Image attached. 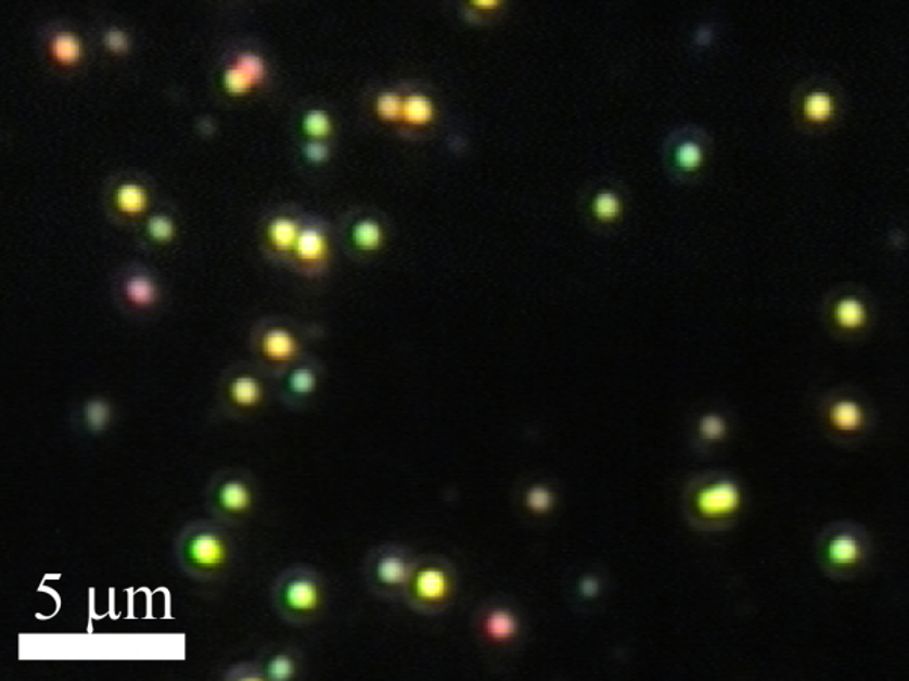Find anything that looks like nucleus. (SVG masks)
Listing matches in <instances>:
<instances>
[{"mask_svg":"<svg viewBox=\"0 0 909 681\" xmlns=\"http://www.w3.org/2000/svg\"><path fill=\"white\" fill-rule=\"evenodd\" d=\"M304 153L311 164L327 163L330 158V147L320 140H311L305 144Z\"/></svg>","mask_w":909,"mask_h":681,"instance_id":"obj_37","label":"nucleus"},{"mask_svg":"<svg viewBox=\"0 0 909 681\" xmlns=\"http://www.w3.org/2000/svg\"><path fill=\"white\" fill-rule=\"evenodd\" d=\"M106 48L113 53H125L129 48V40L124 30L110 28L103 36Z\"/></svg>","mask_w":909,"mask_h":681,"instance_id":"obj_36","label":"nucleus"},{"mask_svg":"<svg viewBox=\"0 0 909 681\" xmlns=\"http://www.w3.org/2000/svg\"><path fill=\"white\" fill-rule=\"evenodd\" d=\"M302 128H304V132L307 133L311 140L323 141L324 138L331 136L332 120L331 117L328 116L327 111L311 110L305 114L304 120H302Z\"/></svg>","mask_w":909,"mask_h":681,"instance_id":"obj_31","label":"nucleus"},{"mask_svg":"<svg viewBox=\"0 0 909 681\" xmlns=\"http://www.w3.org/2000/svg\"><path fill=\"white\" fill-rule=\"evenodd\" d=\"M330 239L319 224H302L292 259L305 269H319L330 258Z\"/></svg>","mask_w":909,"mask_h":681,"instance_id":"obj_24","label":"nucleus"},{"mask_svg":"<svg viewBox=\"0 0 909 681\" xmlns=\"http://www.w3.org/2000/svg\"><path fill=\"white\" fill-rule=\"evenodd\" d=\"M588 217L601 228H616L624 223L629 210V197L616 185H603L588 201Z\"/></svg>","mask_w":909,"mask_h":681,"instance_id":"obj_20","label":"nucleus"},{"mask_svg":"<svg viewBox=\"0 0 909 681\" xmlns=\"http://www.w3.org/2000/svg\"><path fill=\"white\" fill-rule=\"evenodd\" d=\"M502 3L498 2V0H473L470 2V7L476 8V10H485V11H492L496 8H499Z\"/></svg>","mask_w":909,"mask_h":681,"instance_id":"obj_38","label":"nucleus"},{"mask_svg":"<svg viewBox=\"0 0 909 681\" xmlns=\"http://www.w3.org/2000/svg\"><path fill=\"white\" fill-rule=\"evenodd\" d=\"M350 240L361 252H376L384 244V229L376 220L364 218L354 224Z\"/></svg>","mask_w":909,"mask_h":681,"instance_id":"obj_29","label":"nucleus"},{"mask_svg":"<svg viewBox=\"0 0 909 681\" xmlns=\"http://www.w3.org/2000/svg\"><path fill=\"white\" fill-rule=\"evenodd\" d=\"M793 124L805 136H827L843 124L847 95L829 75H811L793 88L790 99Z\"/></svg>","mask_w":909,"mask_h":681,"instance_id":"obj_6","label":"nucleus"},{"mask_svg":"<svg viewBox=\"0 0 909 681\" xmlns=\"http://www.w3.org/2000/svg\"><path fill=\"white\" fill-rule=\"evenodd\" d=\"M606 587L609 580L601 568H587L576 573L568 588L572 606L584 612L598 607L606 594Z\"/></svg>","mask_w":909,"mask_h":681,"instance_id":"obj_22","label":"nucleus"},{"mask_svg":"<svg viewBox=\"0 0 909 681\" xmlns=\"http://www.w3.org/2000/svg\"><path fill=\"white\" fill-rule=\"evenodd\" d=\"M234 66L239 67L257 87L265 82L267 75L266 61L257 52H242L236 55Z\"/></svg>","mask_w":909,"mask_h":681,"instance_id":"obj_30","label":"nucleus"},{"mask_svg":"<svg viewBox=\"0 0 909 681\" xmlns=\"http://www.w3.org/2000/svg\"><path fill=\"white\" fill-rule=\"evenodd\" d=\"M51 53L56 63L63 64V66H75L82 59L81 40L71 30H61L52 38Z\"/></svg>","mask_w":909,"mask_h":681,"instance_id":"obj_28","label":"nucleus"},{"mask_svg":"<svg viewBox=\"0 0 909 681\" xmlns=\"http://www.w3.org/2000/svg\"><path fill=\"white\" fill-rule=\"evenodd\" d=\"M880 306L872 291L857 282L836 283L820 301V320L836 343L858 346L872 336Z\"/></svg>","mask_w":909,"mask_h":681,"instance_id":"obj_4","label":"nucleus"},{"mask_svg":"<svg viewBox=\"0 0 909 681\" xmlns=\"http://www.w3.org/2000/svg\"><path fill=\"white\" fill-rule=\"evenodd\" d=\"M221 679L227 681H266L258 660L239 661L225 669Z\"/></svg>","mask_w":909,"mask_h":681,"instance_id":"obj_33","label":"nucleus"},{"mask_svg":"<svg viewBox=\"0 0 909 681\" xmlns=\"http://www.w3.org/2000/svg\"><path fill=\"white\" fill-rule=\"evenodd\" d=\"M266 681L300 680L307 668V659L299 646L272 644L257 657Z\"/></svg>","mask_w":909,"mask_h":681,"instance_id":"obj_19","label":"nucleus"},{"mask_svg":"<svg viewBox=\"0 0 909 681\" xmlns=\"http://www.w3.org/2000/svg\"><path fill=\"white\" fill-rule=\"evenodd\" d=\"M714 40H716V30H714L713 23H702L694 29L691 44L694 49H706L712 48Z\"/></svg>","mask_w":909,"mask_h":681,"instance_id":"obj_35","label":"nucleus"},{"mask_svg":"<svg viewBox=\"0 0 909 681\" xmlns=\"http://www.w3.org/2000/svg\"><path fill=\"white\" fill-rule=\"evenodd\" d=\"M258 501V481L249 470L228 466L214 473L206 484V511L229 527L249 522L257 512Z\"/></svg>","mask_w":909,"mask_h":681,"instance_id":"obj_12","label":"nucleus"},{"mask_svg":"<svg viewBox=\"0 0 909 681\" xmlns=\"http://www.w3.org/2000/svg\"><path fill=\"white\" fill-rule=\"evenodd\" d=\"M418 554L399 542H382L367 551L362 579L367 591L382 602H404Z\"/></svg>","mask_w":909,"mask_h":681,"instance_id":"obj_13","label":"nucleus"},{"mask_svg":"<svg viewBox=\"0 0 909 681\" xmlns=\"http://www.w3.org/2000/svg\"><path fill=\"white\" fill-rule=\"evenodd\" d=\"M120 296L126 308L133 312H152L162 300V286L146 267H128L120 279Z\"/></svg>","mask_w":909,"mask_h":681,"instance_id":"obj_18","label":"nucleus"},{"mask_svg":"<svg viewBox=\"0 0 909 681\" xmlns=\"http://www.w3.org/2000/svg\"><path fill=\"white\" fill-rule=\"evenodd\" d=\"M144 233H146L149 243L154 244V246H170L177 240V220L167 210H156L146 218Z\"/></svg>","mask_w":909,"mask_h":681,"instance_id":"obj_26","label":"nucleus"},{"mask_svg":"<svg viewBox=\"0 0 909 681\" xmlns=\"http://www.w3.org/2000/svg\"><path fill=\"white\" fill-rule=\"evenodd\" d=\"M460 573L445 554H420L412 569L404 603L420 616H440L457 602Z\"/></svg>","mask_w":909,"mask_h":681,"instance_id":"obj_8","label":"nucleus"},{"mask_svg":"<svg viewBox=\"0 0 909 681\" xmlns=\"http://www.w3.org/2000/svg\"><path fill=\"white\" fill-rule=\"evenodd\" d=\"M323 381V367L305 356L273 381L274 396L284 407L300 409L315 399Z\"/></svg>","mask_w":909,"mask_h":681,"instance_id":"obj_15","label":"nucleus"},{"mask_svg":"<svg viewBox=\"0 0 909 681\" xmlns=\"http://www.w3.org/2000/svg\"><path fill=\"white\" fill-rule=\"evenodd\" d=\"M175 561L190 579L213 583L227 579L235 565L236 544L227 524L196 519L185 524L175 539Z\"/></svg>","mask_w":909,"mask_h":681,"instance_id":"obj_2","label":"nucleus"},{"mask_svg":"<svg viewBox=\"0 0 909 681\" xmlns=\"http://www.w3.org/2000/svg\"><path fill=\"white\" fill-rule=\"evenodd\" d=\"M251 351L252 361L273 381L305 358L304 343L297 332L278 323L263 324L255 329Z\"/></svg>","mask_w":909,"mask_h":681,"instance_id":"obj_14","label":"nucleus"},{"mask_svg":"<svg viewBox=\"0 0 909 681\" xmlns=\"http://www.w3.org/2000/svg\"><path fill=\"white\" fill-rule=\"evenodd\" d=\"M434 101L423 93H411L404 98L402 121L411 126H426L435 118Z\"/></svg>","mask_w":909,"mask_h":681,"instance_id":"obj_27","label":"nucleus"},{"mask_svg":"<svg viewBox=\"0 0 909 681\" xmlns=\"http://www.w3.org/2000/svg\"><path fill=\"white\" fill-rule=\"evenodd\" d=\"M116 419L117 408L114 401L102 394H94L76 403L72 412V426L78 435L102 438L114 427Z\"/></svg>","mask_w":909,"mask_h":681,"instance_id":"obj_17","label":"nucleus"},{"mask_svg":"<svg viewBox=\"0 0 909 681\" xmlns=\"http://www.w3.org/2000/svg\"><path fill=\"white\" fill-rule=\"evenodd\" d=\"M821 434L840 449L854 450L872 438L878 411L869 394L854 385L827 389L817 400Z\"/></svg>","mask_w":909,"mask_h":681,"instance_id":"obj_3","label":"nucleus"},{"mask_svg":"<svg viewBox=\"0 0 909 681\" xmlns=\"http://www.w3.org/2000/svg\"><path fill=\"white\" fill-rule=\"evenodd\" d=\"M151 208V191L143 182L121 181L111 191V209L120 220L137 221Z\"/></svg>","mask_w":909,"mask_h":681,"instance_id":"obj_21","label":"nucleus"},{"mask_svg":"<svg viewBox=\"0 0 909 681\" xmlns=\"http://www.w3.org/2000/svg\"><path fill=\"white\" fill-rule=\"evenodd\" d=\"M223 86L227 88L228 93L234 95H242L249 93L252 88H254V82L239 67H235L234 64H231L223 73Z\"/></svg>","mask_w":909,"mask_h":681,"instance_id":"obj_34","label":"nucleus"},{"mask_svg":"<svg viewBox=\"0 0 909 681\" xmlns=\"http://www.w3.org/2000/svg\"><path fill=\"white\" fill-rule=\"evenodd\" d=\"M377 117L384 121H402L404 98L395 91H384L374 103Z\"/></svg>","mask_w":909,"mask_h":681,"instance_id":"obj_32","label":"nucleus"},{"mask_svg":"<svg viewBox=\"0 0 909 681\" xmlns=\"http://www.w3.org/2000/svg\"><path fill=\"white\" fill-rule=\"evenodd\" d=\"M302 223L289 214H274L266 221L265 244L277 258H293Z\"/></svg>","mask_w":909,"mask_h":681,"instance_id":"obj_23","label":"nucleus"},{"mask_svg":"<svg viewBox=\"0 0 909 681\" xmlns=\"http://www.w3.org/2000/svg\"><path fill=\"white\" fill-rule=\"evenodd\" d=\"M272 606L279 618L289 626H311L327 611V580L312 566H289L273 581Z\"/></svg>","mask_w":909,"mask_h":681,"instance_id":"obj_7","label":"nucleus"},{"mask_svg":"<svg viewBox=\"0 0 909 681\" xmlns=\"http://www.w3.org/2000/svg\"><path fill=\"white\" fill-rule=\"evenodd\" d=\"M714 140L702 126L686 124L667 133L661 147V164L668 181L679 187L701 183L712 170Z\"/></svg>","mask_w":909,"mask_h":681,"instance_id":"obj_10","label":"nucleus"},{"mask_svg":"<svg viewBox=\"0 0 909 681\" xmlns=\"http://www.w3.org/2000/svg\"><path fill=\"white\" fill-rule=\"evenodd\" d=\"M743 478L729 470H705L683 485L681 509L691 529L720 534L732 529L747 509Z\"/></svg>","mask_w":909,"mask_h":681,"instance_id":"obj_1","label":"nucleus"},{"mask_svg":"<svg viewBox=\"0 0 909 681\" xmlns=\"http://www.w3.org/2000/svg\"><path fill=\"white\" fill-rule=\"evenodd\" d=\"M274 394L273 378L254 361H239L221 373L217 385V407L227 419L249 421L269 407Z\"/></svg>","mask_w":909,"mask_h":681,"instance_id":"obj_11","label":"nucleus"},{"mask_svg":"<svg viewBox=\"0 0 909 681\" xmlns=\"http://www.w3.org/2000/svg\"><path fill=\"white\" fill-rule=\"evenodd\" d=\"M817 564L834 580H852L869 568L873 542L869 531L858 523L828 524L817 537Z\"/></svg>","mask_w":909,"mask_h":681,"instance_id":"obj_9","label":"nucleus"},{"mask_svg":"<svg viewBox=\"0 0 909 681\" xmlns=\"http://www.w3.org/2000/svg\"><path fill=\"white\" fill-rule=\"evenodd\" d=\"M523 511L530 519L543 522L550 518L558 506V493L552 485L536 481L525 489L522 497Z\"/></svg>","mask_w":909,"mask_h":681,"instance_id":"obj_25","label":"nucleus"},{"mask_svg":"<svg viewBox=\"0 0 909 681\" xmlns=\"http://www.w3.org/2000/svg\"><path fill=\"white\" fill-rule=\"evenodd\" d=\"M733 416L721 404L699 409L690 423L691 449L701 457H709L724 449L733 435Z\"/></svg>","mask_w":909,"mask_h":681,"instance_id":"obj_16","label":"nucleus"},{"mask_svg":"<svg viewBox=\"0 0 909 681\" xmlns=\"http://www.w3.org/2000/svg\"><path fill=\"white\" fill-rule=\"evenodd\" d=\"M470 627L476 644L488 656H514L528 638L525 612L510 595H490L477 603Z\"/></svg>","mask_w":909,"mask_h":681,"instance_id":"obj_5","label":"nucleus"}]
</instances>
